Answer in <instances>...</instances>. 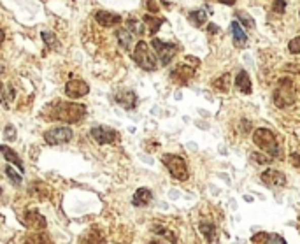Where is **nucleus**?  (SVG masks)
Listing matches in <instances>:
<instances>
[{
    "mask_svg": "<svg viewBox=\"0 0 300 244\" xmlns=\"http://www.w3.org/2000/svg\"><path fill=\"white\" fill-rule=\"evenodd\" d=\"M85 114H86V108L83 104L56 100V102H51L46 111H44V116H46L44 120H48V121L58 120V121H65V123H79Z\"/></svg>",
    "mask_w": 300,
    "mask_h": 244,
    "instance_id": "f257e3e1",
    "label": "nucleus"
},
{
    "mask_svg": "<svg viewBox=\"0 0 300 244\" xmlns=\"http://www.w3.org/2000/svg\"><path fill=\"white\" fill-rule=\"evenodd\" d=\"M253 141L260 150L267 151L271 158H279L281 156V148L276 141V135L269 128H256L253 133Z\"/></svg>",
    "mask_w": 300,
    "mask_h": 244,
    "instance_id": "f03ea898",
    "label": "nucleus"
},
{
    "mask_svg": "<svg viewBox=\"0 0 300 244\" xmlns=\"http://www.w3.org/2000/svg\"><path fill=\"white\" fill-rule=\"evenodd\" d=\"M134 60L137 62V65L140 68H144V71H147V72H153V71H157V68H158L157 56L153 55L151 48L146 43H144V41H140V43L135 44Z\"/></svg>",
    "mask_w": 300,
    "mask_h": 244,
    "instance_id": "7ed1b4c3",
    "label": "nucleus"
},
{
    "mask_svg": "<svg viewBox=\"0 0 300 244\" xmlns=\"http://www.w3.org/2000/svg\"><path fill=\"white\" fill-rule=\"evenodd\" d=\"M162 162L163 165L169 169L170 176L174 179H177V181H186L190 176L188 172V167H186V162L181 156L177 155H163L162 156Z\"/></svg>",
    "mask_w": 300,
    "mask_h": 244,
    "instance_id": "20e7f679",
    "label": "nucleus"
},
{
    "mask_svg": "<svg viewBox=\"0 0 300 244\" xmlns=\"http://www.w3.org/2000/svg\"><path fill=\"white\" fill-rule=\"evenodd\" d=\"M295 102V90L290 79H283L279 81L277 88L274 91V104L277 108H288Z\"/></svg>",
    "mask_w": 300,
    "mask_h": 244,
    "instance_id": "39448f33",
    "label": "nucleus"
},
{
    "mask_svg": "<svg viewBox=\"0 0 300 244\" xmlns=\"http://www.w3.org/2000/svg\"><path fill=\"white\" fill-rule=\"evenodd\" d=\"M151 46H153L155 53H157L158 60H160L162 65H169L172 62V58L177 55V46L172 43H163L160 39H155L151 41Z\"/></svg>",
    "mask_w": 300,
    "mask_h": 244,
    "instance_id": "423d86ee",
    "label": "nucleus"
},
{
    "mask_svg": "<svg viewBox=\"0 0 300 244\" xmlns=\"http://www.w3.org/2000/svg\"><path fill=\"white\" fill-rule=\"evenodd\" d=\"M72 139V130L67 127H56L51 128L44 133V141L51 146H58V144H67Z\"/></svg>",
    "mask_w": 300,
    "mask_h": 244,
    "instance_id": "0eeeda50",
    "label": "nucleus"
},
{
    "mask_svg": "<svg viewBox=\"0 0 300 244\" xmlns=\"http://www.w3.org/2000/svg\"><path fill=\"white\" fill-rule=\"evenodd\" d=\"M261 183L269 188H283L286 185V176H284L281 170L276 169H267L264 174H261Z\"/></svg>",
    "mask_w": 300,
    "mask_h": 244,
    "instance_id": "6e6552de",
    "label": "nucleus"
},
{
    "mask_svg": "<svg viewBox=\"0 0 300 244\" xmlns=\"http://www.w3.org/2000/svg\"><path fill=\"white\" fill-rule=\"evenodd\" d=\"M92 137L95 141H97L98 144H113L116 141V130H113V128L105 127V125H98V127H93L92 128Z\"/></svg>",
    "mask_w": 300,
    "mask_h": 244,
    "instance_id": "1a4fd4ad",
    "label": "nucleus"
},
{
    "mask_svg": "<svg viewBox=\"0 0 300 244\" xmlns=\"http://www.w3.org/2000/svg\"><path fill=\"white\" fill-rule=\"evenodd\" d=\"M88 91H90L88 83H85L83 79H72L65 86V95L69 98H81V97H85Z\"/></svg>",
    "mask_w": 300,
    "mask_h": 244,
    "instance_id": "9d476101",
    "label": "nucleus"
},
{
    "mask_svg": "<svg viewBox=\"0 0 300 244\" xmlns=\"http://www.w3.org/2000/svg\"><path fill=\"white\" fill-rule=\"evenodd\" d=\"M115 100L116 104H120L123 109H134L135 106H137V95H135V91L132 90H120L115 93Z\"/></svg>",
    "mask_w": 300,
    "mask_h": 244,
    "instance_id": "9b49d317",
    "label": "nucleus"
},
{
    "mask_svg": "<svg viewBox=\"0 0 300 244\" xmlns=\"http://www.w3.org/2000/svg\"><path fill=\"white\" fill-rule=\"evenodd\" d=\"M25 225L33 230H44L46 228V218L41 213H37L35 209H28L25 213Z\"/></svg>",
    "mask_w": 300,
    "mask_h": 244,
    "instance_id": "f8f14e48",
    "label": "nucleus"
},
{
    "mask_svg": "<svg viewBox=\"0 0 300 244\" xmlns=\"http://www.w3.org/2000/svg\"><path fill=\"white\" fill-rule=\"evenodd\" d=\"M95 21L98 23V25L105 26V28H111V26H116L120 25L121 21V16L116 13H107V11H97L95 13Z\"/></svg>",
    "mask_w": 300,
    "mask_h": 244,
    "instance_id": "ddd939ff",
    "label": "nucleus"
},
{
    "mask_svg": "<svg viewBox=\"0 0 300 244\" xmlns=\"http://www.w3.org/2000/svg\"><path fill=\"white\" fill-rule=\"evenodd\" d=\"M193 74H195V71L190 65H177L170 72V79H172L174 83H177V85H186V83L193 78Z\"/></svg>",
    "mask_w": 300,
    "mask_h": 244,
    "instance_id": "4468645a",
    "label": "nucleus"
},
{
    "mask_svg": "<svg viewBox=\"0 0 300 244\" xmlns=\"http://www.w3.org/2000/svg\"><path fill=\"white\" fill-rule=\"evenodd\" d=\"M230 32H232V37H234V44L237 46V48H244V46L248 44V36H246V32L241 28L239 21H232Z\"/></svg>",
    "mask_w": 300,
    "mask_h": 244,
    "instance_id": "2eb2a0df",
    "label": "nucleus"
},
{
    "mask_svg": "<svg viewBox=\"0 0 300 244\" xmlns=\"http://www.w3.org/2000/svg\"><path fill=\"white\" fill-rule=\"evenodd\" d=\"M253 244H286L281 235L277 234H267V232H260V234L253 235Z\"/></svg>",
    "mask_w": 300,
    "mask_h": 244,
    "instance_id": "dca6fc26",
    "label": "nucleus"
},
{
    "mask_svg": "<svg viewBox=\"0 0 300 244\" xmlns=\"http://www.w3.org/2000/svg\"><path fill=\"white\" fill-rule=\"evenodd\" d=\"M235 88L242 93H251V79H249V74L246 71H241L235 76Z\"/></svg>",
    "mask_w": 300,
    "mask_h": 244,
    "instance_id": "f3484780",
    "label": "nucleus"
},
{
    "mask_svg": "<svg viewBox=\"0 0 300 244\" xmlns=\"http://www.w3.org/2000/svg\"><path fill=\"white\" fill-rule=\"evenodd\" d=\"M30 195L37 197L39 200H46L49 197V186L44 185L43 181H33L32 185H30Z\"/></svg>",
    "mask_w": 300,
    "mask_h": 244,
    "instance_id": "a211bd4d",
    "label": "nucleus"
},
{
    "mask_svg": "<svg viewBox=\"0 0 300 244\" xmlns=\"http://www.w3.org/2000/svg\"><path fill=\"white\" fill-rule=\"evenodd\" d=\"M0 153L4 155V158L7 160V162H11V163H14V165L18 167V169L23 172V162L20 160V156H18V153H14L13 150H11L9 146H6V144H2L0 146Z\"/></svg>",
    "mask_w": 300,
    "mask_h": 244,
    "instance_id": "6ab92c4d",
    "label": "nucleus"
},
{
    "mask_svg": "<svg viewBox=\"0 0 300 244\" xmlns=\"http://www.w3.org/2000/svg\"><path fill=\"white\" fill-rule=\"evenodd\" d=\"M151 200H153V193L147 188H139L137 192L134 193V199H132V202H134L135 205H147Z\"/></svg>",
    "mask_w": 300,
    "mask_h": 244,
    "instance_id": "aec40b11",
    "label": "nucleus"
},
{
    "mask_svg": "<svg viewBox=\"0 0 300 244\" xmlns=\"http://www.w3.org/2000/svg\"><path fill=\"white\" fill-rule=\"evenodd\" d=\"M116 39H118V43H120L121 48L128 49L132 46V43H134V33H132L128 28H121V30H118L116 32Z\"/></svg>",
    "mask_w": 300,
    "mask_h": 244,
    "instance_id": "412c9836",
    "label": "nucleus"
},
{
    "mask_svg": "<svg viewBox=\"0 0 300 244\" xmlns=\"http://www.w3.org/2000/svg\"><path fill=\"white\" fill-rule=\"evenodd\" d=\"M188 21L192 23L193 26H197V28H200V26H204V23L207 21V13L204 9H197V11H192V13L188 14Z\"/></svg>",
    "mask_w": 300,
    "mask_h": 244,
    "instance_id": "4be33fe9",
    "label": "nucleus"
},
{
    "mask_svg": "<svg viewBox=\"0 0 300 244\" xmlns=\"http://www.w3.org/2000/svg\"><path fill=\"white\" fill-rule=\"evenodd\" d=\"M142 20H144V25L149 28L151 36H155V33L158 32V28H160V26L163 25V21H165L163 18H155V16H151V14H146Z\"/></svg>",
    "mask_w": 300,
    "mask_h": 244,
    "instance_id": "5701e85b",
    "label": "nucleus"
},
{
    "mask_svg": "<svg viewBox=\"0 0 300 244\" xmlns=\"http://www.w3.org/2000/svg\"><path fill=\"white\" fill-rule=\"evenodd\" d=\"M200 232L206 237L207 242H212L216 239V225L211 222H202L200 223Z\"/></svg>",
    "mask_w": 300,
    "mask_h": 244,
    "instance_id": "b1692460",
    "label": "nucleus"
},
{
    "mask_svg": "<svg viewBox=\"0 0 300 244\" xmlns=\"http://www.w3.org/2000/svg\"><path fill=\"white\" fill-rule=\"evenodd\" d=\"M127 28L130 30L134 36H144V25L139 20H135V18H130V20L127 21Z\"/></svg>",
    "mask_w": 300,
    "mask_h": 244,
    "instance_id": "393cba45",
    "label": "nucleus"
},
{
    "mask_svg": "<svg viewBox=\"0 0 300 244\" xmlns=\"http://www.w3.org/2000/svg\"><path fill=\"white\" fill-rule=\"evenodd\" d=\"M25 244H53V242L43 234H32L25 239Z\"/></svg>",
    "mask_w": 300,
    "mask_h": 244,
    "instance_id": "a878e982",
    "label": "nucleus"
},
{
    "mask_svg": "<svg viewBox=\"0 0 300 244\" xmlns=\"http://www.w3.org/2000/svg\"><path fill=\"white\" fill-rule=\"evenodd\" d=\"M229 83H230V74H223L221 78L212 83V86L218 88L219 91H229Z\"/></svg>",
    "mask_w": 300,
    "mask_h": 244,
    "instance_id": "bb28decb",
    "label": "nucleus"
},
{
    "mask_svg": "<svg viewBox=\"0 0 300 244\" xmlns=\"http://www.w3.org/2000/svg\"><path fill=\"white\" fill-rule=\"evenodd\" d=\"M153 232H157L158 235H163V237H165L167 241H170V242H176V235H174L172 232L169 230V228H165V227H160V225H155V227H153Z\"/></svg>",
    "mask_w": 300,
    "mask_h": 244,
    "instance_id": "cd10ccee",
    "label": "nucleus"
},
{
    "mask_svg": "<svg viewBox=\"0 0 300 244\" xmlns=\"http://www.w3.org/2000/svg\"><path fill=\"white\" fill-rule=\"evenodd\" d=\"M102 241V234L98 230H90L85 237V244H98Z\"/></svg>",
    "mask_w": 300,
    "mask_h": 244,
    "instance_id": "c85d7f7f",
    "label": "nucleus"
},
{
    "mask_svg": "<svg viewBox=\"0 0 300 244\" xmlns=\"http://www.w3.org/2000/svg\"><path fill=\"white\" fill-rule=\"evenodd\" d=\"M6 174H7V178H9L11 181H13L16 186H20V185H21V174H18L16 170H14L11 165H7V167H6Z\"/></svg>",
    "mask_w": 300,
    "mask_h": 244,
    "instance_id": "c756f323",
    "label": "nucleus"
},
{
    "mask_svg": "<svg viewBox=\"0 0 300 244\" xmlns=\"http://www.w3.org/2000/svg\"><path fill=\"white\" fill-rule=\"evenodd\" d=\"M43 41L48 44V48H55V46L58 44V41H56V37L53 36L51 32H43Z\"/></svg>",
    "mask_w": 300,
    "mask_h": 244,
    "instance_id": "7c9ffc66",
    "label": "nucleus"
},
{
    "mask_svg": "<svg viewBox=\"0 0 300 244\" xmlns=\"http://www.w3.org/2000/svg\"><path fill=\"white\" fill-rule=\"evenodd\" d=\"M288 49H290V53H293V55H298L300 53V37L291 39L290 44H288Z\"/></svg>",
    "mask_w": 300,
    "mask_h": 244,
    "instance_id": "2f4dec72",
    "label": "nucleus"
},
{
    "mask_svg": "<svg viewBox=\"0 0 300 244\" xmlns=\"http://www.w3.org/2000/svg\"><path fill=\"white\" fill-rule=\"evenodd\" d=\"M237 18L241 20V23L242 25H246L248 28H253L254 26V21L251 20V18L248 16V14H244V13H237Z\"/></svg>",
    "mask_w": 300,
    "mask_h": 244,
    "instance_id": "473e14b6",
    "label": "nucleus"
},
{
    "mask_svg": "<svg viewBox=\"0 0 300 244\" xmlns=\"http://www.w3.org/2000/svg\"><path fill=\"white\" fill-rule=\"evenodd\" d=\"M251 158L254 160L256 163H260V165H267L269 162H271V156H265V155H258V153H251Z\"/></svg>",
    "mask_w": 300,
    "mask_h": 244,
    "instance_id": "72a5a7b5",
    "label": "nucleus"
},
{
    "mask_svg": "<svg viewBox=\"0 0 300 244\" xmlns=\"http://www.w3.org/2000/svg\"><path fill=\"white\" fill-rule=\"evenodd\" d=\"M4 137H6L7 141H14L16 139V128H14L13 125H7L6 132H4Z\"/></svg>",
    "mask_w": 300,
    "mask_h": 244,
    "instance_id": "f704fd0d",
    "label": "nucleus"
},
{
    "mask_svg": "<svg viewBox=\"0 0 300 244\" xmlns=\"http://www.w3.org/2000/svg\"><path fill=\"white\" fill-rule=\"evenodd\" d=\"M274 11L283 14L284 11H286V2H284V0H274Z\"/></svg>",
    "mask_w": 300,
    "mask_h": 244,
    "instance_id": "c9c22d12",
    "label": "nucleus"
},
{
    "mask_svg": "<svg viewBox=\"0 0 300 244\" xmlns=\"http://www.w3.org/2000/svg\"><path fill=\"white\" fill-rule=\"evenodd\" d=\"M146 4H147V9H149L151 13H158V9H160V7H158V4L155 2V0H146Z\"/></svg>",
    "mask_w": 300,
    "mask_h": 244,
    "instance_id": "e433bc0d",
    "label": "nucleus"
},
{
    "mask_svg": "<svg viewBox=\"0 0 300 244\" xmlns=\"http://www.w3.org/2000/svg\"><path fill=\"white\" fill-rule=\"evenodd\" d=\"M207 32L209 33H218L219 32V26L214 25V23H209V25H207Z\"/></svg>",
    "mask_w": 300,
    "mask_h": 244,
    "instance_id": "4c0bfd02",
    "label": "nucleus"
},
{
    "mask_svg": "<svg viewBox=\"0 0 300 244\" xmlns=\"http://www.w3.org/2000/svg\"><path fill=\"white\" fill-rule=\"evenodd\" d=\"M186 63H188V65L192 63L193 67H197V65H199V58H193V56H186Z\"/></svg>",
    "mask_w": 300,
    "mask_h": 244,
    "instance_id": "58836bf2",
    "label": "nucleus"
},
{
    "mask_svg": "<svg viewBox=\"0 0 300 244\" xmlns=\"http://www.w3.org/2000/svg\"><path fill=\"white\" fill-rule=\"evenodd\" d=\"M6 91H4V85L0 83V102H4V106H6Z\"/></svg>",
    "mask_w": 300,
    "mask_h": 244,
    "instance_id": "ea45409f",
    "label": "nucleus"
},
{
    "mask_svg": "<svg viewBox=\"0 0 300 244\" xmlns=\"http://www.w3.org/2000/svg\"><path fill=\"white\" fill-rule=\"evenodd\" d=\"M218 2H221V4H227V6H234V4H235V0H218Z\"/></svg>",
    "mask_w": 300,
    "mask_h": 244,
    "instance_id": "a19ab883",
    "label": "nucleus"
},
{
    "mask_svg": "<svg viewBox=\"0 0 300 244\" xmlns=\"http://www.w3.org/2000/svg\"><path fill=\"white\" fill-rule=\"evenodd\" d=\"M4 43V30H0V46Z\"/></svg>",
    "mask_w": 300,
    "mask_h": 244,
    "instance_id": "79ce46f5",
    "label": "nucleus"
},
{
    "mask_svg": "<svg viewBox=\"0 0 300 244\" xmlns=\"http://www.w3.org/2000/svg\"><path fill=\"white\" fill-rule=\"evenodd\" d=\"M147 244H167V242H163V241H151V242H147Z\"/></svg>",
    "mask_w": 300,
    "mask_h": 244,
    "instance_id": "37998d69",
    "label": "nucleus"
},
{
    "mask_svg": "<svg viewBox=\"0 0 300 244\" xmlns=\"http://www.w3.org/2000/svg\"><path fill=\"white\" fill-rule=\"evenodd\" d=\"M0 193H2V188H0Z\"/></svg>",
    "mask_w": 300,
    "mask_h": 244,
    "instance_id": "c03bdc74",
    "label": "nucleus"
},
{
    "mask_svg": "<svg viewBox=\"0 0 300 244\" xmlns=\"http://www.w3.org/2000/svg\"><path fill=\"white\" fill-rule=\"evenodd\" d=\"M298 225H300V218H298Z\"/></svg>",
    "mask_w": 300,
    "mask_h": 244,
    "instance_id": "a18cd8bd",
    "label": "nucleus"
}]
</instances>
